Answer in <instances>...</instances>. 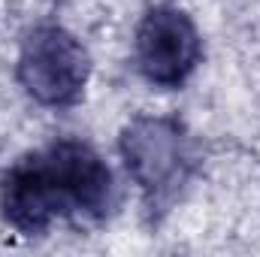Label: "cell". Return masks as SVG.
Wrapping results in <instances>:
<instances>
[{"mask_svg":"<svg viewBox=\"0 0 260 257\" xmlns=\"http://www.w3.org/2000/svg\"><path fill=\"white\" fill-rule=\"evenodd\" d=\"M112 203L106 160L70 136L24 154L0 179V215L21 236H43L55 221H103Z\"/></svg>","mask_w":260,"mask_h":257,"instance_id":"1","label":"cell"},{"mask_svg":"<svg viewBox=\"0 0 260 257\" xmlns=\"http://www.w3.org/2000/svg\"><path fill=\"white\" fill-rule=\"evenodd\" d=\"M124 170L151 221H160L200 170V142L173 115H136L118 136Z\"/></svg>","mask_w":260,"mask_h":257,"instance_id":"2","label":"cell"},{"mask_svg":"<svg viewBox=\"0 0 260 257\" xmlns=\"http://www.w3.org/2000/svg\"><path fill=\"white\" fill-rule=\"evenodd\" d=\"M203 61V40L194 18L173 6H151L133 37V64L139 76L154 88H182Z\"/></svg>","mask_w":260,"mask_h":257,"instance_id":"4","label":"cell"},{"mask_svg":"<svg viewBox=\"0 0 260 257\" xmlns=\"http://www.w3.org/2000/svg\"><path fill=\"white\" fill-rule=\"evenodd\" d=\"M15 79L34 103L49 109H70L85 97L91 55L67 27L40 24L21 43Z\"/></svg>","mask_w":260,"mask_h":257,"instance_id":"3","label":"cell"}]
</instances>
